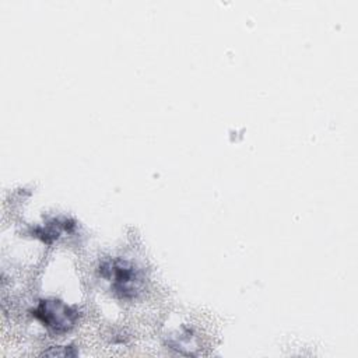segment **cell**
<instances>
[{
    "mask_svg": "<svg viewBox=\"0 0 358 358\" xmlns=\"http://www.w3.org/2000/svg\"><path fill=\"white\" fill-rule=\"evenodd\" d=\"M102 277L112 282V289L122 298H134L143 287V277L134 264L116 259L108 260L101 267Z\"/></svg>",
    "mask_w": 358,
    "mask_h": 358,
    "instance_id": "cell-1",
    "label": "cell"
},
{
    "mask_svg": "<svg viewBox=\"0 0 358 358\" xmlns=\"http://www.w3.org/2000/svg\"><path fill=\"white\" fill-rule=\"evenodd\" d=\"M34 316L38 317L49 330L55 333H64L74 326L78 313L62 301L45 299L39 302L34 310Z\"/></svg>",
    "mask_w": 358,
    "mask_h": 358,
    "instance_id": "cell-2",
    "label": "cell"
}]
</instances>
